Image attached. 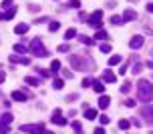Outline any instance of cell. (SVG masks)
<instances>
[{"label": "cell", "mask_w": 153, "mask_h": 134, "mask_svg": "<svg viewBox=\"0 0 153 134\" xmlns=\"http://www.w3.org/2000/svg\"><path fill=\"white\" fill-rule=\"evenodd\" d=\"M95 134H105V130H103V128H97V130H95Z\"/></svg>", "instance_id": "45"}, {"label": "cell", "mask_w": 153, "mask_h": 134, "mask_svg": "<svg viewBox=\"0 0 153 134\" xmlns=\"http://www.w3.org/2000/svg\"><path fill=\"white\" fill-rule=\"evenodd\" d=\"M119 62H121V56H119V54H117V56H111V58H109V66H115V64H119Z\"/></svg>", "instance_id": "24"}, {"label": "cell", "mask_w": 153, "mask_h": 134, "mask_svg": "<svg viewBox=\"0 0 153 134\" xmlns=\"http://www.w3.org/2000/svg\"><path fill=\"white\" fill-rule=\"evenodd\" d=\"M93 90H95V92H99V94H103V92H105V86H103V82L93 80Z\"/></svg>", "instance_id": "15"}, {"label": "cell", "mask_w": 153, "mask_h": 134, "mask_svg": "<svg viewBox=\"0 0 153 134\" xmlns=\"http://www.w3.org/2000/svg\"><path fill=\"white\" fill-rule=\"evenodd\" d=\"M125 106H129V108H133V106H135V100H125Z\"/></svg>", "instance_id": "41"}, {"label": "cell", "mask_w": 153, "mask_h": 134, "mask_svg": "<svg viewBox=\"0 0 153 134\" xmlns=\"http://www.w3.org/2000/svg\"><path fill=\"white\" fill-rule=\"evenodd\" d=\"M135 18H137V12H135V10H125V14H123V20H125V22H129V20H135Z\"/></svg>", "instance_id": "10"}, {"label": "cell", "mask_w": 153, "mask_h": 134, "mask_svg": "<svg viewBox=\"0 0 153 134\" xmlns=\"http://www.w3.org/2000/svg\"><path fill=\"white\" fill-rule=\"evenodd\" d=\"M10 96H12V100H16V102H24V100H28V98H26V94H24V92H20V90H14Z\"/></svg>", "instance_id": "9"}, {"label": "cell", "mask_w": 153, "mask_h": 134, "mask_svg": "<svg viewBox=\"0 0 153 134\" xmlns=\"http://www.w3.org/2000/svg\"><path fill=\"white\" fill-rule=\"evenodd\" d=\"M0 122H4V124H10V122H12V114H2V116H0Z\"/></svg>", "instance_id": "21"}, {"label": "cell", "mask_w": 153, "mask_h": 134, "mask_svg": "<svg viewBox=\"0 0 153 134\" xmlns=\"http://www.w3.org/2000/svg\"><path fill=\"white\" fill-rule=\"evenodd\" d=\"M8 132H10V126L4 124V122H0V134H8Z\"/></svg>", "instance_id": "29"}, {"label": "cell", "mask_w": 153, "mask_h": 134, "mask_svg": "<svg viewBox=\"0 0 153 134\" xmlns=\"http://www.w3.org/2000/svg\"><path fill=\"white\" fill-rule=\"evenodd\" d=\"M69 6H71V8H81V2H79V0H71Z\"/></svg>", "instance_id": "32"}, {"label": "cell", "mask_w": 153, "mask_h": 134, "mask_svg": "<svg viewBox=\"0 0 153 134\" xmlns=\"http://www.w3.org/2000/svg\"><path fill=\"white\" fill-rule=\"evenodd\" d=\"M30 52L34 54L36 58H46V56H48V50L45 48V44H42V40H40V38H32Z\"/></svg>", "instance_id": "3"}, {"label": "cell", "mask_w": 153, "mask_h": 134, "mask_svg": "<svg viewBox=\"0 0 153 134\" xmlns=\"http://www.w3.org/2000/svg\"><path fill=\"white\" fill-rule=\"evenodd\" d=\"M85 118H87V120H95V118H97V110L89 108V110L85 112Z\"/></svg>", "instance_id": "18"}, {"label": "cell", "mask_w": 153, "mask_h": 134, "mask_svg": "<svg viewBox=\"0 0 153 134\" xmlns=\"http://www.w3.org/2000/svg\"><path fill=\"white\" fill-rule=\"evenodd\" d=\"M62 86H65V82H62L61 78H54V80H53V88L54 90H61Z\"/></svg>", "instance_id": "19"}, {"label": "cell", "mask_w": 153, "mask_h": 134, "mask_svg": "<svg viewBox=\"0 0 153 134\" xmlns=\"http://www.w3.org/2000/svg\"><path fill=\"white\" fill-rule=\"evenodd\" d=\"M24 82H26L28 86H40V80H38L36 76H26V78H24Z\"/></svg>", "instance_id": "12"}, {"label": "cell", "mask_w": 153, "mask_h": 134, "mask_svg": "<svg viewBox=\"0 0 153 134\" xmlns=\"http://www.w3.org/2000/svg\"><path fill=\"white\" fill-rule=\"evenodd\" d=\"M147 66H149V68L153 70V60H149V62H147Z\"/></svg>", "instance_id": "47"}, {"label": "cell", "mask_w": 153, "mask_h": 134, "mask_svg": "<svg viewBox=\"0 0 153 134\" xmlns=\"http://www.w3.org/2000/svg\"><path fill=\"white\" fill-rule=\"evenodd\" d=\"M141 116H143L145 122L153 124V106H143V108H141Z\"/></svg>", "instance_id": "5"}, {"label": "cell", "mask_w": 153, "mask_h": 134, "mask_svg": "<svg viewBox=\"0 0 153 134\" xmlns=\"http://www.w3.org/2000/svg\"><path fill=\"white\" fill-rule=\"evenodd\" d=\"M59 28H61V24L56 22V20H53V22H48V30H51V32H56Z\"/></svg>", "instance_id": "22"}, {"label": "cell", "mask_w": 153, "mask_h": 134, "mask_svg": "<svg viewBox=\"0 0 153 134\" xmlns=\"http://www.w3.org/2000/svg\"><path fill=\"white\" fill-rule=\"evenodd\" d=\"M103 80L105 82H117V76L113 74V70H103Z\"/></svg>", "instance_id": "8"}, {"label": "cell", "mask_w": 153, "mask_h": 134, "mask_svg": "<svg viewBox=\"0 0 153 134\" xmlns=\"http://www.w3.org/2000/svg\"><path fill=\"white\" fill-rule=\"evenodd\" d=\"M69 62L71 66L75 68V70H93V62L89 58H83V56H76V54H73V56H69Z\"/></svg>", "instance_id": "2"}, {"label": "cell", "mask_w": 153, "mask_h": 134, "mask_svg": "<svg viewBox=\"0 0 153 134\" xmlns=\"http://www.w3.org/2000/svg\"><path fill=\"white\" fill-rule=\"evenodd\" d=\"M26 30H28V24H18L14 28V32L16 34H26Z\"/></svg>", "instance_id": "17"}, {"label": "cell", "mask_w": 153, "mask_h": 134, "mask_svg": "<svg viewBox=\"0 0 153 134\" xmlns=\"http://www.w3.org/2000/svg\"><path fill=\"white\" fill-rule=\"evenodd\" d=\"M109 52H111V44L103 42V44H101V54H109Z\"/></svg>", "instance_id": "26"}, {"label": "cell", "mask_w": 153, "mask_h": 134, "mask_svg": "<svg viewBox=\"0 0 153 134\" xmlns=\"http://www.w3.org/2000/svg\"><path fill=\"white\" fill-rule=\"evenodd\" d=\"M143 42H145V38L137 34V36H133V38H131V42H129V44H131V48H135V50H137V48H141V46H143Z\"/></svg>", "instance_id": "7"}, {"label": "cell", "mask_w": 153, "mask_h": 134, "mask_svg": "<svg viewBox=\"0 0 153 134\" xmlns=\"http://www.w3.org/2000/svg\"><path fill=\"white\" fill-rule=\"evenodd\" d=\"M109 104H111V98H109V96H105V94H103V96L99 98V108H107Z\"/></svg>", "instance_id": "14"}, {"label": "cell", "mask_w": 153, "mask_h": 134, "mask_svg": "<svg viewBox=\"0 0 153 134\" xmlns=\"http://www.w3.org/2000/svg\"><path fill=\"white\" fill-rule=\"evenodd\" d=\"M0 20H2V12H0Z\"/></svg>", "instance_id": "50"}, {"label": "cell", "mask_w": 153, "mask_h": 134, "mask_svg": "<svg viewBox=\"0 0 153 134\" xmlns=\"http://www.w3.org/2000/svg\"><path fill=\"white\" fill-rule=\"evenodd\" d=\"M81 42H83V44H93V38H87V36H81Z\"/></svg>", "instance_id": "33"}, {"label": "cell", "mask_w": 153, "mask_h": 134, "mask_svg": "<svg viewBox=\"0 0 153 134\" xmlns=\"http://www.w3.org/2000/svg\"><path fill=\"white\" fill-rule=\"evenodd\" d=\"M56 50H59V52H69V46H67V44H61Z\"/></svg>", "instance_id": "34"}, {"label": "cell", "mask_w": 153, "mask_h": 134, "mask_svg": "<svg viewBox=\"0 0 153 134\" xmlns=\"http://www.w3.org/2000/svg\"><path fill=\"white\" fill-rule=\"evenodd\" d=\"M10 62H12V64H18L20 58H18V56H10Z\"/></svg>", "instance_id": "40"}, {"label": "cell", "mask_w": 153, "mask_h": 134, "mask_svg": "<svg viewBox=\"0 0 153 134\" xmlns=\"http://www.w3.org/2000/svg\"><path fill=\"white\" fill-rule=\"evenodd\" d=\"M2 6H4V8H12V0H4Z\"/></svg>", "instance_id": "36"}, {"label": "cell", "mask_w": 153, "mask_h": 134, "mask_svg": "<svg viewBox=\"0 0 153 134\" xmlns=\"http://www.w3.org/2000/svg\"><path fill=\"white\" fill-rule=\"evenodd\" d=\"M6 80V74H4V72H2V70H0V84H2V82Z\"/></svg>", "instance_id": "44"}, {"label": "cell", "mask_w": 153, "mask_h": 134, "mask_svg": "<svg viewBox=\"0 0 153 134\" xmlns=\"http://www.w3.org/2000/svg\"><path fill=\"white\" fill-rule=\"evenodd\" d=\"M101 124H109V116H105V114H101Z\"/></svg>", "instance_id": "35"}, {"label": "cell", "mask_w": 153, "mask_h": 134, "mask_svg": "<svg viewBox=\"0 0 153 134\" xmlns=\"http://www.w3.org/2000/svg\"><path fill=\"white\" fill-rule=\"evenodd\" d=\"M141 70H143V64H141L139 60H135V64H133V74H139Z\"/></svg>", "instance_id": "20"}, {"label": "cell", "mask_w": 153, "mask_h": 134, "mask_svg": "<svg viewBox=\"0 0 153 134\" xmlns=\"http://www.w3.org/2000/svg\"><path fill=\"white\" fill-rule=\"evenodd\" d=\"M81 86H83V88H89V86H93V78H83Z\"/></svg>", "instance_id": "28"}, {"label": "cell", "mask_w": 153, "mask_h": 134, "mask_svg": "<svg viewBox=\"0 0 153 134\" xmlns=\"http://www.w3.org/2000/svg\"><path fill=\"white\" fill-rule=\"evenodd\" d=\"M85 18H87V14H85V12H79V20H81V22H85Z\"/></svg>", "instance_id": "42"}, {"label": "cell", "mask_w": 153, "mask_h": 134, "mask_svg": "<svg viewBox=\"0 0 153 134\" xmlns=\"http://www.w3.org/2000/svg\"><path fill=\"white\" fill-rule=\"evenodd\" d=\"M129 90H131V82H125V84L121 86V92H123V94H127Z\"/></svg>", "instance_id": "31"}, {"label": "cell", "mask_w": 153, "mask_h": 134, "mask_svg": "<svg viewBox=\"0 0 153 134\" xmlns=\"http://www.w3.org/2000/svg\"><path fill=\"white\" fill-rule=\"evenodd\" d=\"M62 112L59 110V108H54V112H53V122L54 124H56V126H65V124H67V118H65V116H61Z\"/></svg>", "instance_id": "6"}, {"label": "cell", "mask_w": 153, "mask_h": 134, "mask_svg": "<svg viewBox=\"0 0 153 134\" xmlns=\"http://www.w3.org/2000/svg\"><path fill=\"white\" fill-rule=\"evenodd\" d=\"M30 134H40V132H30Z\"/></svg>", "instance_id": "49"}, {"label": "cell", "mask_w": 153, "mask_h": 134, "mask_svg": "<svg viewBox=\"0 0 153 134\" xmlns=\"http://www.w3.org/2000/svg\"><path fill=\"white\" fill-rule=\"evenodd\" d=\"M137 98L141 100V102H145V104L153 102V84L149 80H139V84H137Z\"/></svg>", "instance_id": "1"}, {"label": "cell", "mask_w": 153, "mask_h": 134, "mask_svg": "<svg viewBox=\"0 0 153 134\" xmlns=\"http://www.w3.org/2000/svg\"><path fill=\"white\" fill-rule=\"evenodd\" d=\"M151 54H153V50H151Z\"/></svg>", "instance_id": "51"}, {"label": "cell", "mask_w": 153, "mask_h": 134, "mask_svg": "<svg viewBox=\"0 0 153 134\" xmlns=\"http://www.w3.org/2000/svg\"><path fill=\"white\" fill-rule=\"evenodd\" d=\"M73 128H75L76 132H81V122H76V120H75V122H73Z\"/></svg>", "instance_id": "39"}, {"label": "cell", "mask_w": 153, "mask_h": 134, "mask_svg": "<svg viewBox=\"0 0 153 134\" xmlns=\"http://www.w3.org/2000/svg\"><path fill=\"white\" fill-rule=\"evenodd\" d=\"M14 14H16V6H12V8H8L6 12L2 14V18H4V20H12V18H14Z\"/></svg>", "instance_id": "11"}, {"label": "cell", "mask_w": 153, "mask_h": 134, "mask_svg": "<svg viewBox=\"0 0 153 134\" xmlns=\"http://www.w3.org/2000/svg\"><path fill=\"white\" fill-rule=\"evenodd\" d=\"M42 134H53V132H51V130H42Z\"/></svg>", "instance_id": "48"}, {"label": "cell", "mask_w": 153, "mask_h": 134, "mask_svg": "<svg viewBox=\"0 0 153 134\" xmlns=\"http://www.w3.org/2000/svg\"><path fill=\"white\" fill-rule=\"evenodd\" d=\"M14 52L16 54H24V52H26V48H24L22 44H14Z\"/></svg>", "instance_id": "30"}, {"label": "cell", "mask_w": 153, "mask_h": 134, "mask_svg": "<svg viewBox=\"0 0 153 134\" xmlns=\"http://www.w3.org/2000/svg\"><path fill=\"white\" fill-rule=\"evenodd\" d=\"M62 76H65V78H69V80H71V78H73V72H69V70H62Z\"/></svg>", "instance_id": "38"}, {"label": "cell", "mask_w": 153, "mask_h": 134, "mask_svg": "<svg viewBox=\"0 0 153 134\" xmlns=\"http://www.w3.org/2000/svg\"><path fill=\"white\" fill-rule=\"evenodd\" d=\"M129 126H131L129 120H119V128H121V130H127Z\"/></svg>", "instance_id": "27"}, {"label": "cell", "mask_w": 153, "mask_h": 134, "mask_svg": "<svg viewBox=\"0 0 153 134\" xmlns=\"http://www.w3.org/2000/svg\"><path fill=\"white\" fill-rule=\"evenodd\" d=\"M147 12H153V4H147Z\"/></svg>", "instance_id": "46"}, {"label": "cell", "mask_w": 153, "mask_h": 134, "mask_svg": "<svg viewBox=\"0 0 153 134\" xmlns=\"http://www.w3.org/2000/svg\"><path fill=\"white\" fill-rule=\"evenodd\" d=\"M67 100H69V102H75V100H76V94H71V96H67Z\"/></svg>", "instance_id": "43"}, {"label": "cell", "mask_w": 153, "mask_h": 134, "mask_svg": "<svg viewBox=\"0 0 153 134\" xmlns=\"http://www.w3.org/2000/svg\"><path fill=\"white\" fill-rule=\"evenodd\" d=\"M51 70H53V72H59V70H61V62H59V60H53V62H51Z\"/></svg>", "instance_id": "25"}, {"label": "cell", "mask_w": 153, "mask_h": 134, "mask_svg": "<svg viewBox=\"0 0 153 134\" xmlns=\"http://www.w3.org/2000/svg\"><path fill=\"white\" fill-rule=\"evenodd\" d=\"M87 22H89V26H93V28H101V26H103V10H95V12L87 18Z\"/></svg>", "instance_id": "4"}, {"label": "cell", "mask_w": 153, "mask_h": 134, "mask_svg": "<svg viewBox=\"0 0 153 134\" xmlns=\"http://www.w3.org/2000/svg\"><path fill=\"white\" fill-rule=\"evenodd\" d=\"M75 36H76V30L75 28H69V30H67V34H65V38H67V40H73Z\"/></svg>", "instance_id": "23"}, {"label": "cell", "mask_w": 153, "mask_h": 134, "mask_svg": "<svg viewBox=\"0 0 153 134\" xmlns=\"http://www.w3.org/2000/svg\"><path fill=\"white\" fill-rule=\"evenodd\" d=\"M20 64H24V66H28V64H30V58H24V56H22V58H20Z\"/></svg>", "instance_id": "37"}, {"label": "cell", "mask_w": 153, "mask_h": 134, "mask_svg": "<svg viewBox=\"0 0 153 134\" xmlns=\"http://www.w3.org/2000/svg\"><path fill=\"white\" fill-rule=\"evenodd\" d=\"M123 22H125V20H123V16H117V14L111 16V24H113V26H121Z\"/></svg>", "instance_id": "16"}, {"label": "cell", "mask_w": 153, "mask_h": 134, "mask_svg": "<svg viewBox=\"0 0 153 134\" xmlns=\"http://www.w3.org/2000/svg\"><path fill=\"white\" fill-rule=\"evenodd\" d=\"M109 38V34L105 32L103 28H97V32H95V40H107Z\"/></svg>", "instance_id": "13"}]
</instances>
